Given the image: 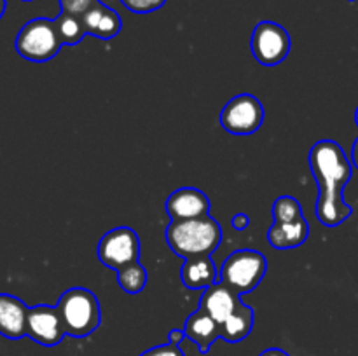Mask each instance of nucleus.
<instances>
[{
	"label": "nucleus",
	"instance_id": "15",
	"mask_svg": "<svg viewBox=\"0 0 358 356\" xmlns=\"http://www.w3.org/2000/svg\"><path fill=\"white\" fill-rule=\"evenodd\" d=\"M310 237V223L304 216L290 222H275L268 230V241L276 250H292Z\"/></svg>",
	"mask_w": 358,
	"mask_h": 356
},
{
	"label": "nucleus",
	"instance_id": "9",
	"mask_svg": "<svg viewBox=\"0 0 358 356\" xmlns=\"http://www.w3.org/2000/svg\"><path fill=\"white\" fill-rule=\"evenodd\" d=\"M66 335L58 307L34 306L28 307L27 337L45 348H55Z\"/></svg>",
	"mask_w": 358,
	"mask_h": 356
},
{
	"label": "nucleus",
	"instance_id": "14",
	"mask_svg": "<svg viewBox=\"0 0 358 356\" xmlns=\"http://www.w3.org/2000/svg\"><path fill=\"white\" fill-rule=\"evenodd\" d=\"M184 332L185 337L191 339L203 355H206L213 342L220 339V325L203 309H198L187 318Z\"/></svg>",
	"mask_w": 358,
	"mask_h": 356
},
{
	"label": "nucleus",
	"instance_id": "24",
	"mask_svg": "<svg viewBox=\"0 0 358 356\" xmlns=\"http://www.w3.org/2000/svg\"><path fill=\"white\" fill-rule=\"evenodd\" d=\"M231 225L236 230H245L250 225V216H248L247 213H236V215L231 218Z\"/></svg>",
	"mask_w": 358,
	"mask_h": 356
},
{
	"label": "nucleus",
	"instance_id": "6",
	"mask_svg": "<svg viewBox=\"0 0 358 356\" xmlns=\"http://www.w3.org/2000/svg\"><path fill=\"white\" fill-rule=\"evenodd\" d=\"M264 107L250 93H241L220 112V126L231 135H252L264 122Z\"/></svg>",
	"mask_w": 358,
	"mask_h": 356
},
{
	"label": "nucleus",
	"instance_id": "20",
	"mask_svg": "<svg viewBox=\"0 0 358 356\" xmlns=\"http://www.w3.org/2000/svg\"><path fill=\"white\" fill-rule=\"evenodd\" d=\"M303 215V208H301L299 201L292 195H282L273 205V218L275 222H290V220H297Z\"/></svg>",
	"mask_w": 358,
	"mask_h": 356
},
{
	"label": "nucleus",
	"instance_id": "8",
	"mask_svg": "<svg viewBox=\"0 0 358 356\" xmlns=\"http://www.w3.org/2000/svg\"><path fill=\"white\" fill-rule=\"evenodd\" d=\"M290 35L282 24L275 21H261L252 34L254 58L264 66H276L289 56Z\"/></svg>",
	"mask_w": 358,
	"mask_h": 356
},
{
	"label": "nucleus",
	"instance_id": "17",
	"mask_svg": "<svg viewBox=\"0 0 358 356\" xmlns=\"http://www.w3.org/2000/svg\"><path fill=\"white\" fill-rule=\"evenodd\" d=\"M252 328H254V309L241 302L231 318L220 325V339L226 342H240L250 335Z\"/></svg>",
	"mask_w": 358,
	"mask_h": 356
},
{
	"label": "nucleus",
	"instance_id": "23",
	"mask_svg": "<svg viewBox=\"0 0 358 356\" xmlns=\"http://www.w3.org/2000/svg\"><path fill=\"white\" fill-rule=\"evenodd\" d=\"M140 356H185V355L178 346H173L168 342V344L156 346V348L152 349H147V351L142 353Z\"/></svg>",
	"mask_w": 358,
	"mask_h": 356
},
{
	"label": "nucleus",
	"instance_id": "12",
	"mask_svg": "<svg viewBox=\"0 0 358 356\" xmlns=\"http://www.w3.org/2000/svg\"><path fill=\"white\" fill-rule=\"evenodd\" d=\"M28 307L17 297L0 293V335L17 341L27 335Z\"/></svg>",
	"mask_w": 358,
	"mask_h": 356
},
{
	"label": "nucleus",
	"instance_id": "28",
	"mask_svg": "<svg viewBox=\"0 0 358 356\" xmlns=\"http://www.w3.org/2000/svg\"><path fill=\"white\" fill-rule=\"evenodd\" d=\"M6 7H7V0H0V20H2L3 13H6Z\"/></svg>",
	"mask_w": 358,
	"mask_h": 356
},
{
	"label": "nucleus",
	"instance_id": "1",
	"mask_svg": "<svg viewBox=\"0 0 358 356\" xmlns=\"http://www.w3.org/2000/svg\"><path fill=\"white\" fill-rule=\"evenodd\" d=\"M310 168L318 185L315 215L325 227L341 225L353 213L343 198V188L352 178V163L338 142L320 140L310 150Z\"/></svg>",
	"mask_w": 358,
	"mask_h": 356
},
{
	"label": "nucleus",
	"instance_id": "11",
	"mask_svg": "<svg viewBox=\"0 0 358 356\" xmlns=\"http://www.w3.org/2000/svg\"><path fill=\"white\" fill-rule=\"evenodd\" d=\"M240 304L241 295H238L233 288L224 283L217 281L215 285L205 288L201 300H199V309L208 313L217 323L222 325L240 307Z\"/></svg>",
	"mask_w": 358,
	"mask_h": 356
},
{
	"label": "nucleus",
	"instance_id": "3",
	"mask_svg": "<svg viewBox=\"0 0 358 356\" xmlns=\"http://www.w3.org/2000/svg\"><path fill=\"white\" fill-rule=\"evenodd\" d=\"M56 307L62 314L66 334L72 337H86L100 327V302L91 290L83 286L66 290Z\"/></svg>",
	"mask_w": 358,
	"mask_h": 356
},
{
	"label": "nucleus",
	"instance_id": "21",
	"mask_svg": "<svg viewBox=\"0 0 358 356\" xmlns=\"http://www.w3.org/2000/svg\"><path fill=\"white\" fill-rule=\"evenodd\" d=\"M121 3L135 14H149L161 9L166 0H121Z\"/></svg>",
	"mask_w": 358,
	"mask_h": 356
},
{
	"label": "nucleus",
	"instance_id": "2",
	"mask_svg": "<svg viewBox=\"0 0 358 356\" xmlns=\"http://www.w3.org/2000/svg\"><path fill=\"white\" fill-rule=\"evenodd\" d=\"M164 237L173 253L189 258L212 255L222 241V229L213 216L203 215L198 218L171 220Z\"/></svg>",
	"mask_w": 358,
	"mask_h": 356
},
{
	"label": "nucleus",
	"instance_id": "10",
	"mask_svg": "<svg viewBox=\"0 0 358 356\" xmlns=\"http://www.w3.org/2000/svg\"><path fill=\"white\" fill-rule=\"evenodd\" d=\"M168 215L171 220H189L198 218V216L208 215L210 199L205 192L194 187L177 188L170 198L166 199Z\"/></svg>",
	"mask_w": 358,
	"mask_h": 356
},
{
	"label": "nucleus",
	"instance_id": "27",
	"mask_svg": "<svg viewBox=\"0 0 358 356\" xmlns=\"http://www.w3.org/2000/svg\"><path fill=\"white\" fill-rule=\"evenodd\" d=\"M352 164L358 170V138L353 143V149H352Z\"/></svg>",
	"mask_w": 358,
	"mask_h": 356
},
{
	"label": "nucleus",
	"instance_id": "22",
	"mask_svg": "<svg viewBox=\"0 0 358 356\" xmlns=\"http://www.w3.org/2000/svg\"><path fill=\"white\" fill-rule=\"evenodd\" d=\"M96 2L98 0H59V7L62 13L83 17Z\"/></svg>",
	"mask_w": 358,
	"mask_h": 356
},
{
	"label": "nucleus",
	"instance_id": "4",
	"mask_svg": "<svg viewBox=\"0 0 358 356\" xmlns=\"http://www.w3.org/2000/svg\"><path fill=\"white\" fill-rule=\"evenodd\" d=\"M62 45L55 20H48V17H35L28 21L27 24H23L14 40L17 54L35 63L52 59L59 52Z\"/></svg>",
	"mask_w": 358,
	"mask_h": 356
},
{
	"label": "nucleus",
	"instance_id": "31",
	"mask_svg": "<svg viewBox=\"0 0 358 356\" xmlns=\"http://www.w3.org/2000/svg\"><path fill=\"white\" fill-rule=\"evenodd\" d=\"M350 2H355V0H350Z\"/></svg>",
	"mask_w": 358,
	"mask_h": 356
},
{
	"label": "nucleus",
	"instance_id": "25",
	"mask_svg": "<svg viewBox=\"0 0 358 356\" xmlns=\"http://www.w3.org/2000/svg\"><path fill=\"white\" fill-rule=\"evenodd\" d=\"M185 339V332L180 330V328H173V330L168 334V342L173 346H178Z\"/></svg>",
	"mask_w": 358,
	"mask_h": 356
},
{
	"label": "nucleus",
	"instance_id": "30",
	"mask_svg": "<svg viewBox=\"0 0 358 356\" xmlns=\"http://www.w3.org/2000/svg\"><path fill=\"white\" fill-rule=\"evenodd\" d=\"M23 2H31V0H23Z\"/></svg>",
	"mask_w": 358,
	"mask_h": 356
},
{
	"label": "nucleus",
	"instance_id": "26",
	"mask_svg": "<svg viewBox=\"0 0 358 356\" xmlns=\"http://www.w3.org/2000/svg\"><path fill=\"white\" fill-rule=\"evenodd\" d=\"M259 356H289V353H285L283 349H278V348H271L262 351Z\"/></svg>",
	"mask_w": 358,
	"mask_h": 356
},
{
	"label": "nucleus",
	"instance_id": "19",
	"mask_svg": "<svg viewBox=\"0 0 358 356\" xmlns=\"http://www.w3.org/2000/svg\"><path fill=\"white\" fill-rule=\"evenodd\" d=\"M117 281H119V286H121L126 293L135 295V293L143 292V288H145L147 285L145 267H143L140 262H133V264L119 269Z\"/></svg>",
	"mask_w": 358,
	"mask_h": 356
},
{
	"label": "nucleus",
	"instance_id": "13",
	"mask_svg": "<svg viewBox=\"0 0 358 356\" xmlns=\"http://www.w3.org/2000/svg\"><path fill=\"white\" fill-rule=\"evenodd\" d=\"M83 24L86 28L87 35H94L101 40H110L122 28V21L119 14L110 7L103 6L100 0L84 14Z\"/></svg>",
	"mask_w": 358,
	"mask_h": 356
},
{
	"label": "nucleus",
	"instance_id": "18",
	"mask_svg": "<svg viewBox=\"0 0 358 356\" xmlns=\"http://www.w3.org/2000/svg\"><path fill=\"white\" fill-rule=\"evenodd\" d=\"M55 23L63 45H77L87 35L86 28H84L83 24V17L80 16L59 13V16L56 17Z\"/></svg>",
	"mask_w": 358,
	"mask_h": 356
},
{
	"label": "nucleus",
	"instance_id": "29",
	"mask_svg": "<svg viewBox=\"0 0 358 356\" xmlns=\"http://www.w3.org/2000/svg\"><path fill=\"white\" fill-rule=\"evenodd\" d=\"M355 122H357V126H358V108H357V112H355Z\"/></svg>",
	"mask_w": 358,
	"mask_h": 356
},
{
	"label": "nucleus",
	"instance_id": "5",
	"mask_svg": "<svg viewBox=\"0 0 358 356\" xmlns=\"http://www.w3.org/2000/svg\"><path fill=\"white\" fill-rule=\"evenodd\" d=\"M268 271V260L257 250H236L220 267V283L233 288L238 295L254 292Z\"/></svg>",
	"mask_w": 358,
	"mask_h": 356
},
{
	"label": "nucleus",
	"instance_id": "16",
	"mask_svg": "<svg viewBox=\"0 0 358 356\" xmlns=\"http://www.w3.org/2000/svg\"><path fill=\"white\" fill-rule=\"evenodd\" d=\"M217 278H219V274H217L212 255L189 257L185 258L184 265H182V283L191 290L208 288V286L215 285Z\"/></svg>",
	"mask_w": 358,
	"mask_h": 356
},
{
	"label": "nucleus",
	"instance_id": "7",
	"mask_svg": "<svg viewBox=\"0 0 358 356\" xmlns=\"http://www.w3.org/2000/svg\"><path fill=\"white\" fill-rule=\"evenodd\" d=\"M98 258L105 267L114 271L140 260L138 234L129 227H115L108 230L98 244Z\"/></svg>",
	"mask_w": 358,
	"mask_h": 356
}]
</instances>
